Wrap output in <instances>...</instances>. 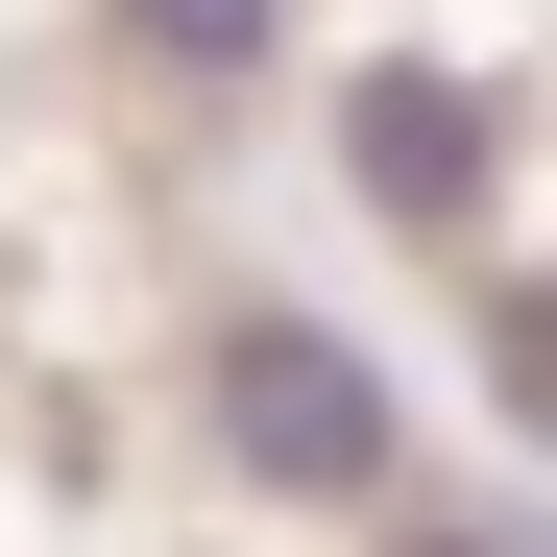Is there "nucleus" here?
<instances>
[{
    "label": "nucleus",
    "instance_id": "nucleus-1",
    "mask_svg": "<svg viewBox=\"0 0 557 557\" xmlns=\"http://www.w3.org/2000/svg\"><path fill=\"white\" fill-rule=\"evenodd\" d=\"M195 388H219V460H243V485H292V509H388V460H412L388 363L315 339V315H219Z\"/></svg>",
    "mask_w": 557,
    "mask_h": 557
},
{
    "label": "nucleus",
    "instance_id": "nucleus-2",
    "mask_svg": "<svg viewBox=\"0 0 557 557\" xmlns=\"http://www.w3.org/2000/svg\"><path fill=\"white\" fill-rule=\"evenodd\" d=\"M339 170L388 219H460V195H485V98H460V73H363V98H339Z\"/></svg>",
    "mask_w": 557,
    "mask_h": 557
},
{
    "label": "nucleus",
    "instance_id": "nucleus-3",
    "mask_svg": "<svg viewBox=\"0 0 557 557\" xmlns=\"http://www.w3.org/2000/svg\"><path fill=\"white\" fill-rule=\"evenodd\" d=\"M122 25H146L170 73H267V25H292V0H122Z\"/></svg>",
    "mask_w": 557,
    "mask_h": 557
},
{
    "label": "nucleus",
    "instance_id": "nucleus-4",
    "mask_svg": "<svg viewBox=\"0 0 557 557\" xmlns=\"http://www.w3.org/2000/svg\"><path fill=\"white\" fill-rule=\"evenodd\" d=\"M388 557H460V533H388Z\"/></svg>",
    "mask_w": 557,
    "mask_h": 557
}]
</instances>
